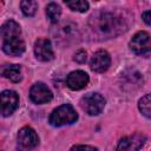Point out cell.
I'll return each mask as SVG.
<instances>
[{
    "instance_id": "cell-1",
    "label": "cell",
    "mask_w": 151,
    "mask_h": 151,
    "mask_svg": "<svg viewBox=\"0 0 151 151\" xmlns=\"http://www.w3.org/2000/svg\"><path fill=\"white\" fill-rule=\"evenodd\" d=\"M88 25L94 35L101 39L114 38L127 28L126 21L122 15L109 11H100L93 14L90 18Z\"/></svg>"
},
{
    "instance_id": "cell-2",
    "label": "cell",
    "mask_w": 151,
    "mask_h": 151,
    "mask_svg": "<svg viewBox=\"0 0 151 151\" xmlns=\"http://www.w3.org/2000/svg\"><path fill=\"white\" fill-rule=\"evenodd\" d=\"M52 33L58 44L66 45V46L77 42L80 38V33L77 25L71 21H64L58 24L53 28Z\"/></svg>"
},
{
    "instance_id": "cell-3",
    "label": "cell",
    "mask_w": 151,
    "mask_h": 151,
    "mask_svg": "<svg viewBox=\"0 0 151 151\" xmlns=\"http://www.w3.org/2000/svg\"><path fill=\"white\" fill-rule=\"evenodd\" d=\"M77 119H78V113L74 110V107L70 104H64L52 111L48 118V123L52 126L59 127L64 125H70L74 123Z\"/></svg>"
},
{
    "instance_id": "cell-4",
    "label": "cell",
    "mask_w": 151,
    "mask_h": 151,
    "mask_svg": "<svg viewBox=\"0 0 151 151\" xmlns=\"http://www.w3.org/2000/svg\"><path fill=\"white\" fill-rule=\"evenodd\" d=\"M105 99L99 93H87L80 99L81 109L90 116H97L105 107Z\"/></svg>"
},
{
    "instance_id": "cell-5",
    "label": "cell",
    "mask_w": 151,
    "mask_h": 151,
    "mask_svg": "<svg viewBox=\"0 0 151 151\" xmlns=\"http://www.w3.org/2000/svg\"><path fill=\"white\" fill-rule=\"evenodd\" d=\"M39 144V137L37 132L29 127L24 126L18 132V145L20 151H32Z\"/></svg>"
},
{
    "instance_id": "cell-6",
    "label": "cell",
    "mask_w": 151,
    "mask_h": 151,
    "mask_svg": "<svg viewBox=\"0 0 151 151\" xmlns=\"http://www.w3.org/2000/svg\"><path fill=\"white\" fill-rule=\"evenodd\" d=\"M19 106V96L15 91L5 90L0 93V114L4 117L11 116Z\"/></svg>"
},
{
    "instance_id": "cell-7",
    "label": "cell",
    "mask_w": 151,
    "mask_h": 151,
    "mask_svg": "<svg viewBox=\"0 0 151 151\" xmlns=\"http://www.w3.org/2000/svg\"><path fill=\"white\" fill-rule=\"evenodd\" d=\"M130 48L138 55H146L151 51V40L150 34L145 31L137 32L131 41H130Z\"/></svg>"
},
{
    "instance_id": "cell-8",
    "label": "cell",
    "mask_w": 151,
    "mask_h": 151,
    "mask_svg": "<svg viewBox=\"0 0 151 151\" xmlns=\"http://www.w3.org/2000/svg\"><path fill=\"white\" fill-rule=\"evenodd\" d=\"M146 142V137L142 133H133L123 137L117 145L116 151H138Z\"/></svg>"
},
{
    "instance_id": "cell-9",
    "label": "cell",
    "mask_w": 151,
    "mask_h": 151,
    "mask_svg": "<svg viewBox=\"0 0 151 151\" xmlns=\"http://www.w3.org/2000/svg\"><path fill=\"white\" fill-rule=\"evenodd\" d=\"M29 98L35 104H45L52 100L53 93L44 83H35L29 90Z\"/></svg>"
},
{
    "instance_id": "cell-10",
    "label": "cell",
    "mask_w": 151,
    "mask_h": 151,
    "mask_svg": "<svg viewBox=\"0 0 151 151\" xmlns=\"http://www.w3.org/2000/svg\"><path fill=\"white\" fill-rule=\"evenodd\" d=\"M34 54L40 61H50L54 58L52 44L46 38H40L34 42Z\"/></svg>"
},
{
    "instance_id": "cell-11",
    "label": "cell",
    "mask_w": 151,
    "mask_h": 151,
    "mask_svg": "<svg viewBox=\"0 0 151 151\" xmlns=\"http://www.w3.org/2000/svg\"><path fill=\"white\" fill-rule=\"evenodd\" d=\"M111 65V58H110V54L104 51V50H99L97 51L92 58H91V61H90V66H91V70L97 72V73H103L105 71H107V68L110 67Z\"/></svg>"
},
{
    "instance_id": "cell-12",
    "label": "cell",
    "mask_w": 151,
    "mask_h": 151,
    "mask_svg": "<svg viewBox=\"0 0 151 151\" xmlns=\"http://www.w3.org/2000/svg\"><path fill=\"white\" fill-rule=\"evenodd\" d=\"M88 81H90L88 74L81 70H77V71L68 73L66 78V85L73 91H78V90L86 87Z\"/></svg>"
},
{
    "instance_id": "cell-13",
    "label": "cell",
    "mask_w": 151,
    "mask_h": 151,
    "mask_svg": "<svg viewBox=\"0 0 151 151\" xmlns=\"http://www.w3.org/2000/svg\"><path fill=\"white\" fill-rule=\"evenodd\" d=\"M2 51L8 55H20L25 52V42L20 37H13L4 40Z\"/></svg>"
},
{
    "instance_id": "cell-14",
    "label": "cell",
    "mask_w": 151,
    "mask_h": 151,
    "mask_svg": "<svg viewBox=\"0 0 151 151\" xmlns=\"http://www.w3.org/2000/svg\"><path fill=\"white\" fill-rule=\"evenodd\" d=\"M0 74L13 83H19L22 78L21 68L19 65H15V64H6L0 66Z\"/></svg>"
},
{
    "instance_id": "cell-15",
    "label": "cell",
    "mask_w": 151,
    "mask_h": 151,
    "mask_svg": "<svg viewBox=\"0 0 151 151\" xmlns=\"http://www.w3.org/2000/svg\"><path fill=\"white\" fill-rule=\"evenodd\" d=\"M20 26L14 20H8L0 26V38H2L4 40L13 37H20Z\"/></svg>"
},
{
    "instance_id": "cell-16",
    "label": "cell",
    "mask_w": 151,
    "mask_h": 151,
    "mask_svg": "<svg viewBox=\"0 0 151 151\" xmlns=\"http://www.w3.org/2000/svg\"><path fill=\"white\" fill-rule=\"evenodd\" d=\"M46 15L47 18L53 22V24H57L60 19V15H61V8L58 4L55 2H50L46 7Z\"/></svg>"
},
{
    "instance_id": "cell-17",
    "label": "cell",
    "mask_w": 151,
    "mask_h": 151,
    "mask_svg": "<svg viewBox=\"0 0 151 151\" xmlns=\"http://www.w3.org/2000/svg\"><path fill=\"white\" fill-rule=\"evenodd\" d=\"M20 7L26 17H33L38 9V2L34 0H24L20 2Z\"/></svg>"
},
{
    "instance_id": "cell-18",
    "label": "cell",
    "mask_w": 151,
    "mask_h": 151,
    "mask_svg": "<svg viewBox=\"0 0 151 151\" xmlns=\"http://www.w3.org/2000/svg\"><path fill=\"white\" fill-rule=\"evenodd\" d=\"M138 107H139V111L146 117V118H150L151 116V97L150 94H145L144 97H142L139 99V103H138Z\"/></svg>"
},
{
    "instance_id": "cell-19",
    "label": "cell",
    "mask_w": 151,
    "mask_h": 151,
    "mask_svg": "<svg viewBox=\"0 0 151 151\" xmlns=\"http://www.w3.org/2000/svg\"><path fill=\"white\" fill-rule=\"evenodd\" d=\"M66 6L70 7L72 11H77V12H86L88 9V2L84 1V0H74V1H67Z\"/></svg>"
},
{
    "instance_id": "cell-20",
    "label": "cell",
    "mask_w": 151,
    "mask_h": 151,
    "mask_svg": "<svg viewBox=\"0 0 151 151\" xmlns=\"http://www.w3.org/2000/svg\"><path fill=\"white\" fill-rule=\"evenodd\" d=\"M74 61L79 63V64H84L86 61V52L84 50H79L74 53V57H73Z\"/></svg>"
},
{
    "instance_id": "cell-21",
    "label": "cell",
    "mask_w": 151,
    "mask_h": 151,
    "mask_svg": "<svg viewBox=\"0 0 151 151\" xmlns=\"http://www.w3.org/2000/svg\"><path fill=\"white\" fill-rule=\"evenodd\" d=\"M70 151H98V149L91 145H74Z\"/></svg>"
},
{
    "instance_id": "cell-22",
    "label": "cell",
    "mask_w": 151,
    "mask_h": 151,
    "mask_svg": "<svg viewBox=\"0 0 151 151\" xmlns=\"http://www.w3.org/2000/svg\"><path fill=\"white\" fill-rule=\"evenodd\" d=\"M150 15H151V12H150V11H145V12L142 14L143 20H144V22H145L147 26L150 25Z\"/></svg>"
}]
</instances>
